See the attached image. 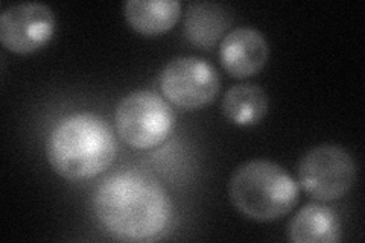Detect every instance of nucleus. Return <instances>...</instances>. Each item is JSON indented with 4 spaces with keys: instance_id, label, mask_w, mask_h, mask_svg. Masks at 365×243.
Masks as SVG:
<instances>
[{
    "instance_id": "6",
    "label": "nucleus",
    "mask_w": 365,
    "mask_h": 243,
    "mask_svg": "<svg viewBox=\"0 0 365 243\" xmlns=\"http://www.w3.org/2000/svg\"><path fill=\"white\" fill-rule=\"evenodd\" d=\"M163 96L181 110H198L212 103L221 90L216 68L198 56H175L158 78Z\"/></svg>"
},
{
    "instance_id": "3",
    "label": "nucleus",
    "mask_w": 365,
    "mask_h": 243,
    "mask_svg": "<svg viewBox=\"0 0 365 243\" xmlns=\"http://www.w3.org/2000/svg\"><path fill=\"white\" fill-rule=\"evenodd\" d=\"M236 210L256 222H272L292 212L300 189L287 169L269 160H251L228 181Z\"/></svg>"
},
{
    "instance_id": "2",
    "label": "nucleus",
    "mask_w": 365,
    "mask_h": 243,
    "mask_svg": "<svg viewBox=\"0 0 365 243\" xmlns=\"http://www.w3.org/2000/svg\"><path fill=\"white\" fill-rule=\"evenodd\" d=\"M116 154L118 143L110 123L90 111L58 120L46 145L51 166L68 181L98 177L111 166Z\"/></svg>"
},
{
    "instance_id": "4",
    "label": "nucleus",
    "mask_w": 365,
    "mask_h": 243,
    "mask_svg": "<svg viewBox=\"0 0 365 243\" xmlns=\"http://www.w3.org/2000/svg\"><path fill=\"white\" fill-rule=\"evenodd\" d=\"M114 122L122 140L128 146L146 150L162 145L174 131L173 107L154 91H131L118 103Z\"/></svg>"
},
{
    "instance_id": "5",
    "label": "nucleus",
    "mask_w": 365,
    "mask_h": 243,
    "mask_svg": "<svg viewBox=\"0 0 365 243\" xmlns=\"http://www.w3.org/2000/svg\"><path fill=\"white\" fill-rule=\"evenodd\" d=\"M355 181V158L339 145H318L307 150L300 160L299 182L317 201L330 202L342 198Z\"/></svg>"
},
{
    "instance_id": "8",
    "label": "nucleus",
    "mask_w": 365,
    "mask_h": 243,
    "mask_svg": "<svg viewBox=\"0 0 365 243\" xmlns=\"http://www.w3.org/2000/svg\"><path fill=\"white\" fill-rule=\"evenodd\" d=\"M269 46L256 28L232 29L220 44V61L230 76L244 79L259 73L268 61Z\"/></svg>"
},
{
    "instance_id": "12",
    "label": "nucleus",
    "mask_w": 365,
    "mask_h": 243,
    "mask_svg": "<svg viewBox=\"0 0 365 243\" xmlns=\"http://www.w3.org/2000/svg\"><path fill=\"white\" fill-rule=\"evenodd\" d=\"M222 113L237 126H253L265 118L269 110L267 91L256 84H237L222 99Z\"/></svg>"
},
{
    "instance_id": "1",
    "label": "nucleus",
    "mask_w": 365,
    "mask_h": 243,
    "mask_svg": "<svg viewBox=\"0 0 365 243\" xmlns=\"http://www.w3.org/2000/svg\"><path fill=\"white\" fill-rule=\"evenodd\" d=\"M99 222L119 240L158 237L173 217V202L153 175L139 169H119L101 181L93 198Z\"/></svg>"
},
{
    "instance_id": "10",
    "label": "nucleus",
    "mask_w": 365,
    "mask_h": 243,
    "mask_svg": "<svg viewBox=\"0 0 365 243\" xmlns=\"http://www.w3.org/2000/svg\"><path fill=\"white\" fill-rule=\"evenodd\" d=\"M232 17L227 11L213 2H193L185 16V33L187 40L201 49H210L220 41Z\"/></svg>"
},
{
    "instance_id": "7",
    "label": "nucleus",
    "mask_w": 365,
    "mask_h": 243,
    "mask_svg": "<svg viewBox=\"0 0 365 243\" xmlns=\"http://www.w3.org/2000/svg\"><path fill=\"white\" fill-rule=\"evenodd\" d=\"M55 31V16L44 4H20L0 16V41L14 53H32L48 43Z\"/></svg>"
},
{
    "instance_id": "11",
    "label": "nucleus",
    "mask_w": 365,
    "mask_h": 243,
    "mask_svg": "<svg viewBox=\"0 0 365 243\" xmlns=\"http://www.w3.org/2000/svg\"><path fill=\"white\" fill-rule=\"evenodd\" d=\"M123 13L134 31L143 36H157L175 26L181 16V4L178 0H128Z\"/></svg>"
},
{
    "instance_id": "9",
    "label": "nucleus",
    "mask_w": 365,
    "mask_h": 243,
    "mask_svg": "<svg viewBox=\"0 0 365 243\" xmlns=\"http://www.w3.org/2000/svg\"><path fill=\"white\" fill-rule=\"evenodd\" d=\"M288 239L297 243H334L341 239L339 219L332 208L307 204L288 224Z\"/></svg>"
}]
</instances>
